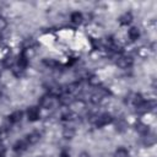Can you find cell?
Returning a JSON list of instances; mask_svg holds the SVG:
<instances>
[{
  "mask_svg": "<svg viewBox=\"0 0 157 157\" xmlns=\"http://www.w3.org/2000/svg\"><path fill=\"white\" fill-rule=\"evenodd\" d=\"M7 135H9V130L6 128H0V141L5 140L7 137Z\"/></svg>",
  "mask_w": 157,
  "mask_h": 157,
  "instance_id": "22",
  "label": "cell"
},
{
  "mask_svg": "<svg viewBox=\"0 0 157 157\" xmlns=\"http://www.w3.org/2000/svg\"><path fill=\"white\" fill-rule=\"evenodd\" d=\"M28 147V142L26 140H18L13 144V151L16 152H23Z\"/></svg>",
  "mask_w": 157,
  "mask_h": 157,
  "instance_id": "6",
  "label": "cell"
},
{
  "mask_svg": "<svg viewBox=\"0 0 157 157\" xmlns=\"http://www.w3.org/2000/svg\"><path fill=\"white\" fill-rule=\"evenodd\" d=\"M59 157H70V155H69L66 151H63V152L59 155Z\"/></svg>",
  "mask_w": 157,
  "mask_h": 157,
  "instance_id": "27",
  "label": "cell"
},
{
  "mask_svg": "<svg viewBox=\"0 0 157 157\" xmlns=\"http://www.w3.org/2000/svg\"><path fill=\"white\" fill-rule=\"evenodd\" d=\"M110 121H112V117L105 113V114H102V115L97 117V119H96V125H97V126H104V125L109 124Z\"/></svg>",
  "mask_w": 157,
  "mask_h": 157,
  "instance_id": "3",
  "label": "cell"
},
{
  "mask_svg": "<svg viewBox=\"0 0 157 157\" xmlns=\"http://www.w3.org/2000/svg\"><path fill=\"white\" fill-rule=\"evenodd\" d=\"M61 119H63V120H65V121L74 120V119H75V114H74L72 112L67 110V112H65V113H63V114H61Z\"/></svg>",
  "mask_w": 157,
  "mask_h": 157,
  "instance_id": "16",
  "label": "cell"
},
{
  "mask_svg": "<svg viewBox=\"0 0 157 157\" xmlns=\"http://www.w3.org/2000/svg\"><path fill=\"white\" fill-rule=\"evenodd\" d=\"M88 81H90V83H91V85H94V86H97V85L99 83V80H98V77H96V76H92V77H90V78H88Z\"/></svg>",
  "mask_w": 157,
  "mask_h": 157,
  "instance_id": "24",
  "label": "cell"
},
{
  "mask_svg": "<svg viewBox=\"0 0 157 157\" xmlns=\"http://www.w3.org/2000/svg\"><path fill=\"white\" fill-rule=\"evenodd\" d=\"M39 117H40V113L37 107H29L27 109V118L29 121H36L39 119Z\"/></svg>",
  "mask_w": 157,
  "mask_h": 157,
  "instance_id": "2",
  "label": "cell"
},
{
  "mask_svg": "<svg viewBox=\"0 0 157 157\" xmlns=\"http://www.w3.org/2000/svg\"><path fill=\"white\" fill-rule=\"evenodd\" d=\"M15 65V58L12 55H9L4 59V66L5 67H9V69H12Z\"/></svg>",
  "mask_w": 157,
  "mask_h": 157,
  "instance_id": "12",
  "label": "cell"
},
{
  "mask_svg": "<svg viewBox=\"0 0 157 157\" xmlns=\"http://www.w3.org/2000/svg\"><path fill=\"white\" fill-rule=\"evenodd\" d=\"M25 140L28 142V145H34V144H37L40 140V134L38 131H32V132H29L26 136Z\"/></svg>",
  "mask_w": 157,
  "mask_h": 157,
  "instance_id": "4",
  "label": "cell"
},
{
  "mask_svg": "<svg viewBox=\"0 0 157 157\" xmlns=\"http://www.w3.org/2000/svg\"><path fill=\"white\" fill-rule=\"evenodd\" d=\"M131 21H132V15H131L130 12H125V13L121 15L120 18H119V23L123 25V26H128Z\"/></svg>",
  "mask_w": 157,
  "mask_h": 157,
  "instance_id": "8",
  "label": "cell"
},
{
  "mask_svg": "<svg viewBox=\"0 0 157 157\" xmlns=\"http://www.w3.org/2000/svg\"><path fill=\"white\" fill-rule=\"evenodd\" d=\"M115 64H117V66L120 67V69H128L129 66H131L132 60H131V58H128V56H119V58L117 59Z\"/></svg>",
  "mask_w": 157,
  "mask_h": 157,
  "instance_id": "1",
  "label": "cell"
},
{
  "mask_svg": "<svg viewBox=\"0 0 157 157\" xmlns=\"http://www.w3.org/2000/svg\"><path fill=\"white\" fill-rule=\"evenodd\" d=\"M0 76H1V72H0Z\"/></svg>",
  "mask_w": 157,
  "mask_h": 157,
  "instance_id": "31",
  "label": "cell"
},
{
  "mask_svg": "<svg viewBox=\"0 0 157 157\" xmlns=\"http://www.w3.org/2000/svg\"><path fill=\"white\" fill-rule=\"evenodd\" d=\"M137 54H139V56H140V58H147V56H148V54H150L148 48H146V47H141V48H139Z\"/></svg>",
  "mask_w": 157,
  "mask_h": 157,
  "instance_id": "17",
  "label": "cell"
},
{
  "mask_svg": "<svg viewBox=\"0 0 157 157\" xmlns=\"http://www.w3.org/2000/svg\"><path fill=\"white\" fill-rule=\"evenodd\" d=\"M77 90H78V85H77V83H70V85L66 86V92H67L69 94L75 93Z\"/></svg>",
  "mask_w": 157,
  "mask_h": 157,
  "instance_id": "18",
  "label": "cell"
},
{
  "mask_svg": "<svg viewBox=\"0 0 157 157\" xmlns=\"http://www.w3.org/2000/svg\"><path fill=\"white\" fill-rule=\"evenodd\" d=\"M27 64H28V59H27L23 54H21V55L18 56V59H17V65H18V67L25 69V67L27 66Z\"/></svg>",
  "mask_w": 157,
  "mask_h": 157,
  "instance_id": "13",
  "label": "cell"
},
{
  "mask_svg": "<svg viewBox=\"0 0 157 157\" xmlns=\"http://www.w3.org/2000/svg\"><path fill=\"white\" fill-rule=\"evenodd\" d=\"M70 107H71L74 110H82V109L85 108V103H83L82 101H74V102H71Z\"/></svg>",
  "mask_w": 157,
  "mask_h": 157,
  "instance_id": "14",
  "label": "cell"
},
{
  "mask_svg": "<svg viewBox=\"0 0 157 157\" xmlns=\"http://www.w3.org/2000/svg\"><path fill=\"white\" fill-rule=\"evenodd\" d=\"M75 129L74 128H65L64 131H63V137L65 140H71L75 137Z\"/></svg>",
  "mask_w": 157,
  "mask_h": 157,
  "instance_id": "10",
  "label": "cell"
},
{
  "mask_svg": "<svg viewBox=\"0 0 157 157\" xmlns=\"http://www.w3.org/2000/svg\"><path fill=\"white\" fill-rule=\"evenodd\" d=\"M115 157H129V151L125 147H119L115 151Z\"/></svg>",
  "mask_w": 157,
  "mask_h": 157,
  "instance_id": "15",
  "label": "cell"
},
{
  "mask_svg": "<svg viewBox=\"0 0 157 157\" xmlns=\"http://www.w3.org/2000/svg\"><path fill=\"white\" fill-rule=\"evenodd\" d=\"M43 63H44L47 66H49V67H54V66L56 65V63H55L54 60H52V59H49V60H48V59H45Z\"/></svg>",
  "mask_w": 157,
  "mask_h": 157,
  "instance_id": "23",
  "label": "cell"
},
{
  "mask_svg": "<svg viewBox=\"0 0 157 157\" xmlns=\"http://www.w3.org/2000/svg\"><path fill=\"white\" fill-rule=\"evenodd\" d=\"M128 36H129V38H130L131 40H136V39H139V37H140V29H139L137 27H131V28L128 31Z\"/></svg>",
  "mask_w": 157,
  "mask_h": 157,
  "instance_id": "9",
  "label": "cell"
},
{
  "mask_svg": "<svg viewBox=\"0 0 157 157\" xmlns=\"http://www.w3.org/2000/svg\"><path fill=\"white\" fill-rule=\"evenodd\" d=\"M90 101H91L93 104H98V103H101V101H102V94H99V93H93V94H91Z\"/></svg>",
  "mask_w": 157,
  "mask_h": 157,
  "instance_id": "19",
  "label": "cell"
},
{
  "mask_svg": "<svg viewBox=\"0 0 157 157\" xmlns=\"http://www.w3.org/2000/svg\"><path fill=\"white\" fill-rule=\"evenodd\" d=\"M6 26H7L6 20H5V18H2V17H0V31H1V29H4Z\"/></svg>",
  "mask_w": 157,
  "mask_h": 157,
  "instance_id": "25",
  "label": "cell"
},
{
  "mask_svg": "<svg viewBox=\"0 0 157 157\" xmlns=\"http://www.w3.org/2000/svg\"><path fill=\"white\" fill-rule=\"evenodd\" d=\"M80 157H90V155L87 152H81L80 153Z\"/></svg>",
  "mask_w": 157,
  "mask_h": 157,
  "instance_id": "28",
  "label": "cell"
},
{
  "mask_svg": "<svg viewBox=\"0 0 157 157\" xmlns=\"http://www.w3.org/2000/svg\"><path fill=\"white\" fill-rule=\"evenodd\" d=\"M60 102L63 103V104H71V99H70V97L67 96V94H60Z\"/></svg>",
  "mask_w": 157,
  "mask_h": 157,
  "instance_id": "21",
  "label": "cell"
},
{
  "mask_svg": "<svg viewBox=\"0 0 157 157\" xmlns=\"http://www.w3.org/2000/svg\"><path fill=\"white\" fill-rule=\"evenodd\" d=\"M5 152H6V148H5V146L0 144V157H4V156H5Z\"/></svg>",
  "mask_w": 157,
  "mask_h": 157,
  "instance_id": "26",
  "label": "cell"
},
{
  "mask_svg": "<svg viewBox=\"0 0 157 157\" xmlns=\"http://www.w3.org/2000/svg\"><path fill=\"white\" fill-rule=\"evenodd\" d=\"M39 105H40L42 108H45V109L52 108V105H53V98H52V96H50V94L43 96V97L39 99Z\"/></svg>",
  "mask_w": 157,
  "mask_h": 157,
  "instance_id": "5",
  "label": "cell"
},
{
  "mask_svg": "<svg viewBox=\"0 0 157 157\" xmlns=\"http://www.w3.org/2000/svg\"><path fill=\"white\" fill-rule=\"evenodd\" d=\"M1 98H2V94H1V92H0V101H1Z\"/></svg>",
  "mask_w": 157,
  "mask_h": 157,
  "instance_id": "29",
  "label": "cell"
},
{
  "mask_svg": "<svg viewBox=\"0 0 157 157\" xmlns=\"http://www.w3.org/2000/svg\"><path fill=\"white\" fill-rule=\"evenodd\" d=\"M37 157H44V156H37Z\"/></svg>",
  "mask_w": 157,
  "mask_h": 157,
  "instance_id": "30",
  "label": "cell"
},
{
  "mask_svg": "<svg viewBox=\"0 0 157 157\" xmlns=\"http://www.w3.org/2000/svg\"><path fill=\"white\" fill-rule=\"evenodd\" d=\"M70 18H71L72 23H75V25H78V23H81V22H82V20H83V16H82V13H81V12H78V11H75V12H72V13H71Z\"/></svg>",
  "mask_w": 157,
  "mask_h": 157,
  "instance_id": "11",
  "label": "cell"
},
{
  "mask_svg": "<svg viewBox=\"0 0 157 157\" xmlns=\"http://www.w3.org/2000/svg\"><path fill=\"white\" fill-rule=\"evenodd\" d=\"M136 130L140 134H147L148 132V126L146 124H137L136 125Z\"/></svg>",
  "mask_w": 157,
  "mask_h": 157,
  "instance_id": "20",
  "label": "cell"
},
{
  "mask_svg": "<svg viewBox=\"0 0 157 157\" xmlns=\"http://www.w3.org/2000/svg\"><path fill=\"white\" fill-rule=\"evenodd\" d=\"M21 119H22V112L21 110H15L13 113H11L9 115V121L11 124L18 123V121H21Z\"/></svg>",
  "mask_w": 157,
  "mask_h": 157,
  "instance_id": "7",
  "label": "cell"
}]
</instances>
